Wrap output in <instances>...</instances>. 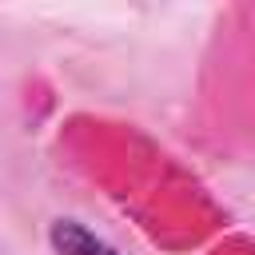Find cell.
Returning <instances> with one entry per match:
<instances>
[{
    "mask_svg": "<svg viewBox=\"0 0 255 255\" xmlns=\"http://www.w3.org/2000/svg\"><path fill=\"white\" fill-rule=\"evenodd\" d=\"M56 239H60V247H64L68 255H112L104 243H96V239H92L88 231H80V227H60Z\"/></svg>",
    "mask_w": 255,
    "mask_h": 255,
    "instance_id": "cell-1",
    "label": "cell"
}]
</instances>
